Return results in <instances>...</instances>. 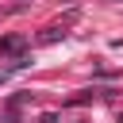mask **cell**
Masks as SVG:
<instances>
[{
	"instance_id": "cell-1",
	"label": "cell",
	"mask_w": 123,
	"mask_h": 123,
	"mask_svg": "<svg viewBox=\"0 0 123 123\" xmlns=\"http://www.w3.org/2000/svg\"><path fill=\"white\" fill-rule=\"evenodd\" d=\"M19 46H23V38H15V35H12V38H0V54H12V50H19Z\"/></svg>"
},
{
	"instance_id": "cell-2",
	"label": "cell",
	"mask_w": 123,
	"mask_h": 123,
	"mask_svg": "<svg viewBox=\"0 0 123 123\" xmlns=\"http://www.w3.org/2000/svg\"><path fill=\"white\" fill-rule=\"evenodd\" d=\"M62 35H65V31H58V27H50V31H46V35H42V38H38V42H58V38H62Z\"/></svg>"
}]
</instances>
